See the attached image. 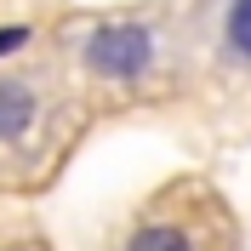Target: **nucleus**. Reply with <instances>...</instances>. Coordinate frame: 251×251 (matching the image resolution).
<instances>
[{"label": "nucleus", "mask_w": 251, "mask_h": 251, "mask_svg": "<svg viewBox=\"0 0 251 251\" xmlns=\"http://www.w3.org/2000/svg\"><path fill=\"white\" fill-rule=\"evenodd\" d=\"M149 57H154V40H149V29H137V23H109V29H97L92 46H86V63H92L97 75H109V80L143 75Z\"/></svg>", "instance_id": "1"}, {"label": "nucleus", "mask_w": 251, "mask_h": 251, "mask_svg": "<svg viewBox=\"0 0 251 251\" xmlns=\"http://www.w3.org/2000/svg\"><path fill=\"white\" fill-rule=\"evenodd\" d=\"M29 120H34V97L23 92V86H12V80H0V137H6V143L23 137Z\"/></svg>", "instance_id": "2"}, {"label": "nucleus", "mask_w": 251, "mask_h": 251, "mask_svg": "<svg viewBox=\"0 0 251 251\" xmlns=\"http://www.w3.org/2000/svg\"><path fill=\"white\" fill-rule=\"evenodd\" d=\"M126 251H194V246H188V240L177 234V228H166V223H154V228H143V234L131 240Z\"/></svg>", "instance_id": "3"}, {"label": "nucleus", "mask_w": 251, "mask_h": 251, "mask_svg": "<svg viewBox=\"0 0 251 251\" xmlns=\"http://www.w3.org/2000/svg\"><path fill=\"white\" fill-rule=\"evenodd\" d=\"M228 46L251 63V0H234L228 6Z\"/></svg>", "instance_id": "4"}, {"label": "nucleus", "mask_w": 251, "mask_h": 251, "mask_svg": "<svg viewBox=\"0 0 251 251\" xmlns=\"http://www.w3.org/2000/svg\"><path fill=\"white\" fill-rule=\"evenodd\" d=\"M23 40H29V29H23V23H12V29H0V57H6V51H17Z\"/></svg>", "instance_id": "5"}]
</instances>
